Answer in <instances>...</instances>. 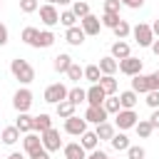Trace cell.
Listing matches in <instances>:
<instances>
[{
	"label": "cell",
	"mask_w": 159,
	"mask_h": 159,
	"mask_svg": "<svg viewBox=\"0 0 159 159\" xmlns=\"http://www.w3.org/2000/svg\"><path fill=\"white\" fill-rule=\"evenodd\" d=\"M12 107H15V112H30V107H32V92L27 87H20L12 94Z\"/></svg>",
	"instance_id": "277c9868"
},
{
	"label": "cell",
	"mask_w": 159,
	"mask_h": 159,
	"mask_svg": "<svg viewBox=\"0 0 159 159\" xmlns=\"http://www.w3.org/2000/svg\"><path fill=\"white\" fill-rule=\"evenodd\" d=\"M77 20H80V17H77L72 10H62V12H60V25H65V27H75Z\"/></svg>",
	"instance_id": "d590c367"
},
{
	"label": "cell",
	"mask_w": 159,
	"mask_h": 159,
	"mask_svg": "<svg viewBox=\"0 0 159 159\" xmlns=\"http://www.w3.org/2000/svg\"><path fill=\"white\" fill-rule=\"evenodd\" d=\"M7 40H10V32H7V27L0 22V47H2V45H7Z\"/></svg>",
	"instance_id": "bcb514c9"
},
{
	"label": "cell",
	"mask_w": 159,
	"mask_h": 159,
	"mask_svg": "<svg viewBox=\"0 0 159 159\" xmlns=\"http://www.w3.org/2000/svg\"><path fill=\"white\" fill-rule=\"evenodd\" d=\"M152 30H154V37H159V17L152 22Z\"/></svg>",
	"instance_id": "816d5d0a"
},
{
	"label": "cell",
	"mask_w": 159,
	"mask_h": 159,
	"mask_svg": "<svg viewBox=\"0 0 159 159\" xmlns=\"http://www.w3.org/2000/svg\"><path fill=\"white\" fill-rule=\"evenodd\" d=\"M67 99L75 102V104H82V102H87V89H82V87H72V89L67 92Z\"/></svg>",
	"instance_id": "836d02e7"
},
{
	"label": "cell",
	"mask_w": 159,
	"mask_h": 159,
	"mask_svg": "<svg viewBox=\"0 0 159 159\" xmlns=\"http://www.w3.org/2000/svg\"><path fill=\"white\" fill-rule=\"evenodd\" d=\"M0 10H2V2H0Z\"/></svg>",
	"instance_id": "9f6ffc18"
},
{
	"label": "cell",
	"mask_w": 159,
	"mask_h": 159,
	"mask_svg": "<svg viewBox=\"0 0 159 159\" xmlns=\"http://www.w3.org/2000/svg\"><path fill=\"white\" fill-rule=\"evenodd\" d=\"M99 70H102V75H114V72L119 70V62H117L112 55H107V57H99Z\"/></svg>",
	"instance_id": "484cf974"
},
{
	"label": "cell",
	"mask_w": 159,
	"mask_h": 159,
	"mask_svg": "<svg viewBox=\"0 0 159 159\" xmlns=\"http://www.w3.org/2000/svg\"><path fill=\"white\" fill-rule=\"evenodd\" d=\"M47 2H52V5H57V0H47Z\"/></svg>",
	"instance_id": "11a10c76"
},
{
	"label": "cell",
	"mask_w": 159,
	"mask_h": 159,
	"mask_svg": "<svg viewBox=\"0 0 159 159\" xmlns=\"http://www.w3.org/2000/svg\"><path fill=\"white\" fill-rule=\"evenodd\" d=\"M132 89L137 92V94H147V92H152V75H134L132 77Z\"/></svg>",
	"instance_id": "8fae6325"
},
{
	"label": "cell",
	"mask_w": 159,
	"mask_h": 159,
	"mask_svg": "<svg viewBox=\"0 0 159 159\" xmlns=\"http://www.w3.org/2000/svg\"><path fill=\"white\" fill-rule=\"evenodd\" d=\"M107 157H109L107 152H102V149H94V152H89L84 159H107Z\"/></svg>",
	"instance_id": "7dc6e473"
},
{
	"label": "cell",
	"mask_w": 159,
	"mask_h": 159,
	"mask_svg": "<svg viewBox=\"0 0 159 159\" xmlns=\"http://www.w3.org/2000/svg\"><path fill=\"white\" fill-rule=\"evenodd\" d=\"M50 127H52V117H50V114H45V112H42V114H37V117H35V122H32V132H37V134L47 132Z\"/></svg>",
	"instance_id": "7402d4cb"
},
{
	"label": "cell",
	"mask_w": 159,
	"mask_h": 159,
	"mask_svg": "<svg viewBox=\"0 0 159 159\" xmlns=\"http://www.w3.org/2000/svg\"><path fill=\"white\" fill-rule=\"evenodd\" d=\"M149 122H152V127H154V129H159V107H157V109L152 112V117H149Z\"/></svg>",
	"instance_id": "c3c4849f"
},
{
	"label": "cell",
	"mask_w": 159,
	"mask_h": 159,
	"mask_svg": "<svg viewBox=\"0 0 159 159\" xmlns=\"http://www.w3.org/2000/svg\"><path fill=\"white\" fill-rule=\"evenodd\" d=\"M84 37H87V35H84V30H82L80 25H75V27H67V30H65V40H67L72 47H80V45L84 42Z\"/></svg>",
	"instance_id": "9a60e30c"
},
{
	"label": "cell",
	"mask_w": 159,
	"mask_h": 159,
	"mask_svg": "<svg viewBox=\"0 0 159 159\" xmlns=\"http://www.w3.org/2000/svg\"><path fill=\"white\" fill-rule=\"evenodd\" d=\"M124 5L119 0H104V12H119Z\"/></svg>",
	"instance_id": "7bdbcfd3"
},
{
	"label": "cell",
	"mask_w": 159,
	"mask_h": 159,
	"mask_svg": "<svg viewBox=\"0 0 159 159\" xmlns=\"http://www.w3.org/2000/svg\"><path fill=\"white\" fill-rule=\"evenodd\" d=\"M129 35H132V25H129L127 20H119V25L114 27V37H117V40H127Z\"/></svg>",
	"instance_id": "e575fe53"
},
{
	"label": "cell",
	"mask_w": 159,
	"mask_h": 159,
	"mask_svg": "<svg viewBox=\"0 0 159 159\" xmlns=\"http://www.w3.org/2000/svg\"><path fill=\"white\" fill-rule=\"evenodd\" d=\"M40 137H42V147H45L47 152H60V147H62V139H60V129L50 127V129H47V132H42Z\"/></svg>",
	"instance_id": "ba28073f"
},
{
	"label": "cell",
	"mask_w": 159,
	"mask_h": 159,
	"mask_svg": "<svg viewBox=\"0 0 159 159\" xmlns=\"http://www.w3.org/2000/svg\"><path fill=\"white\" fill-rule=\"evenodd\" d=\"M75 109H77V104H75V102H70V99H62V102H57V104H55V112H57V117H60V119L72 117V114H75Z\"/></svg>",
	"instance_id": "ac0fdd59"
},
{
	"label": "cell",
	"mask_w": 159,
	"mask_h": 159,
	"mask_svg": "<svg viewBox=\"0 0 159 159\" xmlns=\"http://www.w3.org/2000/svg\"><path fill=\"white\" fill-rule=\"evenodd\" d=\"M80 27L84 30V35H99V30H102V20L97 17V15H84L82 20H80Z\"/></svg>",
	"instance_id": "30bf717a"
},
{
	"label": "cell",
	"mask_w": 159,
	"mask_h": 159,
	"mask_svg": "<svg viewBox=\"0 0 159 159\" xmlns=\"http://www.w3.org/2000/svg\"><path fill=\"white\" fill-rule=\"evenodd\" d=\"M109 144H112L114 152H127V149H129V137L119 129V134H114V137L109 139Z\"/></svg>",
	"instance_id": "83f0119b"
},
{
	"label": "cell",
	"mask_w": 159,
	"mask_h": 159,
	"mask_svg": "<svg viewBox=\"0 0 159 159\" xmlns=\"http://www.w3.org/2000/svg\"><path fill=\"white\" fill-rule=\"evenodd\" d=\"M80 144L87 149V152H94L97 149V144H99V137H97V132H84V134H80Z\"/></svg>",
	"instance_id": "603a6c76"
},
{
	"label": "cell",
	"mask_w": 159,
	"mask_h": 159,
	"mask_svg": "<svg viewBox=\"0 0 159 159\" xmlns=\"http://www.w3.org/2000/svg\"><path fill=\"white\" fill-rule=\"evenodd\" d=\"M10 72H12V77H15L20 84H30V82L35 80V67H32L27 60H22V57L10 60Z\"/></svg>",
	"instance_id": "6da1fadb"
},
{
	"label": "cell",
	"mask_w": 159,
	"mask_h": 159,
	"mask_svg": "<svg viewBox=\"0 0 159 159\" xmlns=\"http://www.w3.org/2000/svg\"><path fill=\"white\" fill-rule=\"evenodd\" d=\"M20 10H22L25 15L37 12V10H40V2H37V0H20Z\"/></svg>",
	"instance_id": "60d3db41"
},
{
	"label": "cell",
	"mask_w": 159,
	"mask_h": 159,
	"mask_svg": "<svg viewBox=\"0 0 159 159\" xmlns=\"http://www.w3.org/2000/svg\"><path fill=\"white\" fill-rule=\"evenodd\" d=\"M75 0H57V5H72Z\"/></svg>",
	"instance_id": "db71d44e"
},
{
	"label": "cell",
	"mask_w": 159,
	"mask_h": 159,
	"mask_svg": "<svg viewBox=\"0 0 159 159\" xmlns=\"http://www.w3.org/2000/svg\"><path fill=\"white\" fill-rule=\"evenodd\" d=\"M40 20H42L45 27H55V25L60 22V12H57V7H55L52 2L40 5Z\"/></svg>",
	"instance_id": "8992f818"
},
{
	"label": "cell",
	"mask_w": 159,
	"mask_h": 159,
	"mask_svg": "<svg viewBox=\"0 0 159 159\" xmlns=\"http://www.w3.org/2000/svg\"><path fill=\"white\" fill-rule=\"evenodd\" d=\"M152 109H157L159 107V89H152V92H147V99H144Z\"/></svg>",
	"instance_id": "b9f144b4"
},
{
	"label": "cell",
	"mask_w": 159,
	"mask_h": 159,
	"mask_svg": "<svg viewBox=\"0 0 159 159\" xmlns=\"http://www.w3.org/2000/svg\"><path fill=\"white\" fill-rule=\"evenodd\" d=\"M65 75H67L72 82H80V80H84V67H80L77 62H72V65H70V70H67Z\"/></svg>",
	"instance_id": "8d00e7d4"
},
{
	"label": "cell",
	"mask_w": 159,
	"mask_h": 159,
	"mask_svg": "<svg viewBox=\"0 0 159 159\" xmlns=\"http://www.w3.org/2000/svg\"><path fill=\"white\" fill-rule=\"evenodd\" d=\"M99 20H102V27L114 30V27L119 25V20H122V17H119V12H102V17H99Z\"/></svg>",
	"instance_id": "4dcf8cb0"
},
{
	"label": "cell",
	"mask_w": 159,
	"mask_h": 159,
	"mask_svg": "<svg viewBox=\"0 0 159 159\" xmlns=\"http://www.w3.org/2000/svg\"><path fill=\"white\" fill-rule=\"evenodd\" d=\"M67 92H70V89H67L62 82L47 84V89H45V102H50V104H57V102L67 99Z\"/></svg>",
	"instance_id": "5b68a950"
},
{
	"label": "cell",
	"mask_w": 159,
	"mask_h": 159,
	"mask_svg": "<svg viewBox=\"0 0 159 159\" xmlns=\"http://www.w3.org/2000/svg\"><path fill=\"white\" fill-rule=\"evenodd\" d=\"M107 109H104V104H99V107H89L87 104V109H84V119L87 122H92V124H99V122H107Z\"/></svg>",
	"instance_id": "7c38bea8"
},
{
	"label": "cell",
	"mask_w": 159,
	"mask_h": 159,
	"mask_svg": "<svg viewBox=\"0 0 159 159\" xmlns=\"http://www.w3.org/2000/svg\"><path fill=\"white\" fill-rule=\"evenodd\" d=\"M132 55V50H129V42H124V40H117L114 45H112V57L119 62V60H124V57H129Z\"/></svg>",
	"instance_id": "ffe728a7"
},
{
	"label": "cell",
	"mask_w": 159,
	"mask_h": 159,
	"mask_svg": "<svg viewBox=\"0 0 159 159\" xmlns=\"http://www.w3.org/2000/svg\"><path fill=\"white\" fill-rule=\"evenodd\" d=\"M134 132H137L142 139H149V137H152V132H154V127H152V122H149V119H139V122L134 124Z\"/></svg>",
	"instance_id": "f546056e"
},
{
	"label": "cell",
	"mask_w": 159,
	"mask_h": 159,
	"mask_svg": "<svg viewBox=\"0 0 159 159\" xmlns=\"http://www.w3.org/2000/svg\"><path fill=\"white\" fill-rule=\"evenodd\" d=\"M70 10H72V12H75V15H77V17H80V20H82V17H84V15H89V5H87V2H84V0H75V2H72V7H70Z\"/></svg>",
	"instance_id": "f35d334b"
},
{
	"label": "cell",
	"mask_w": 159,
	"mask_h": 159,
	"mask_svg": "<svg viewBox=\"0 0 159 159\" xmlns=\"http://www.w3.org/2000/svg\"><path fill=\"white\" fill-rule=\"evenodd\" d=\"M62 152H65V159H84V157H87V149H84L80 142H70V144H65Z\"/></svg>",
	"instance_id": "2e32d148"
},
{
	"label": "cell",
	"mask_w": 159,
	"mask_h": 159,
	"mask_svg": "<svg viewBox=\"0 0 159 159\" xmlns=\"http://www.w3.org/2000/svg\"><path fill=\"white\" fill-rule=\"evenodd\" d=\"M22 149H25V154H32V152L42 149V137L37 132H27L22 137Z\"/></svg>",
	"instance_id": "4fadbf2b"
},
{
	"label": "cell",
	"mask_w": 159,
	"mask_h": 159,
	"mask_svg": "<svg viewBox=\"0 0 159 159\" xmlns=\"http://www.w3.org/2000/svg\"><path fill=\"white\" fill-rule=\"evenodd\" d=\"M20 134H22V132H20V129H17L15 124H12V127H5V129H2L0 139H2V144H7V147H10V144L20 142Z\"/></svg>",
	"instance_id": "4316f807"
},
{
	"label": "cell",
	"mask_w": 159,
	"mask_h": 159,
	"mask_svg": "<svg viewBox=\"0 0 159 159\" xmlns=\"http://www.w3.org/2000/svg\"><path fill=\"white\" fill-rule=\"evenodd\" d=\"M70 65H72V57H70L67 52H60V55H55V60H52L55 72H67V70H70Z\"/></svg>",
	"instance_id": "d4e9b609"
},
{
	"label": "cell",
	"mask_w": 159,
	"mask_h": 159,
	"mask_svg": "<svg viewBox=\"0 0 159 159\" xmlns=\"http://www.w3.org/2000/svg\"><path fill=\"white\" fill-rule=\"evenodd\" d=\"M104 99H107V92L99 84H92L87 89V104L89 107H99V104H104Z\"/></svg>",
	"instance_id": "5bb4252c"
},
{
	"label": "cell",
	"mask_w": 159,
	"mask_h": 159,
	"mask_svg": "<svg viewBox=\"0 0 159 159\" xmlns=\"http://www.w3.org/2000/svg\"><path fill=\"white\" fill-rule=\"evenodd\" d=\"M52 45H55V32H52V30H40L35 47H37V50H45V47H52Z\"/></svg>",
	"instance_id": "cb8c5ba5"
},
{
	"label": "cell",
	"mask_w": 159,
	"mask_h": 159,
	"mask_svg": "<svg viewBox=\"0 0 159 159\" xmlns=\"http://www.w3.org/2000/svg\"><path fill=\"white\" fill-rule=\"evenodd\" d=\"M97 84H99L107 94H117V87H119V84H117V80H114V75H102Z\"/></svg>",
	"instance_id": "f1b7e54d"
},
{
	"label": "cell",
	"mask_w": 159,
	"mask_h": 159,
	"mask_svg": "<svg viewBox=\"0 0 159 159\" xmlns=\"http://www.w3.org/2000/svg\"><path fill=\"white\" fill-rule=\"evenodd\" d=\"M104 109H107V114H117V112L122 109V104H119V97H114V94H107V99H104Z\"/></svg>",
	"instance_id": "74e56055"
},
{
	"label": "cell",
	"mask_w": 159,
	"mask_h": 159,
	"mask_svg": "<svg viewBox=\"0 0 159 159\" xmlns=\"http://www.w3.org/2000/svg\"><path fill=\"white\" fill-rule=\"evenodd\" d=\"M107 159H112V157H107Z\"/></svg>",
	"instance_id": "6f0895ef"
},
{
	"label": "cell",
	"mask_w": 159,
	"mask_h": 159,
	"mask_svg": "<svg viewBox=\"0 0 159 159\" xmlns=\"http://www.w3.org/2000/svg\"><path fill=\"white\" fill-rule=\"evenodd\" d=\"M119 72H122V75H127V77L139 75V72H142V60H139V57H134V55H129V57L119 60Z\"/></svg>",
	"instance_id": "9c48e42d"
},
{
	"label": "cell",
	"mask_w": 159,
	"mask_h": 159,
	"mask_svg": "<svg viewBox=\"0 0 159 159\" xmlns=\"http://www.w3.org/2000/svg\"><path fill=\"white\" fill-rule=\"evenodd\" d=\"M94 132H97V137H99V142H109L117 132H114V124H109V122H99V124H94Z\"/></svg>",
	"instance_id": "d6986e66"
},
{
	"label": "cell",
	"mask_w": 159,
	"mask_h": 159,
	"mask_svg": "<svg viewBox=\"0 0 159 159\" xmlns=\"http://www.w3.org/2000/svg\"><path fill=\"white\" fill-rule=\"evenodd\" d=\"M152 89H159V70L152 72Z\"/></svg>",
	"instance_id": "681fc988"
},
{
	"label": "cell",
	"mask_w": 159,
	"mask_h": 159,
	"mask_svg": "<svg viewBox=\"0 0 159 159\" xmlns=\"http://www.w3.org/2000/svg\"><path fill=\"white\" fill-rule=\"evenodd\" d=\"M30 159H50V152L42 147V149H37V152H32V154H30Z\"/></svg>",
	"instance_id": "f6af8a7d"
},
{
	"label": "cell",
	"mask_w": 159,
	"mask_h": 159,
	"mask_svg": "<svg viewBox=\"0 0 159 159\" xmlns=\"http://www.w3.org/2000/svg\"><path fill=\"white\" fill-rule=\"evenodd\" d=\"M32 122H35V117H30L27 112H17V119H15V127L22 132V134H27V132H32Z\"/></svg>",
	"instance_id": "44dd1931"
},
{
	"label": "cell",
	"mask_w": 159,
	"mask_h": 159,
	"mask_svg": "<svg viewBox=\"0 0 159 159\" xmlns=\"http://www.w3.org/2000/svg\"><path fill=\"white\" fill-rule=\"evenodd\" d=\"M132 35H134V42H137L139 47H152V42H154V30H152V25H147V22L134 25V27H132Z\"/></svg>",
	"instance_id": "7a4b0ae2"
},
{
	"label": "cell",
	"mask_w": 159,
	"mask_h": 159,
	"mask_svg": "<svg viewBox=\"0 0 159 159\" xmlns=\"http://www.w3.org/2000/svg\"><path fill=\"white\" fill-rule=\"evenodd\" d=\"M152 52L159 57V37H154V42H152Z\"/></svg>",
	"instance_id": "f907efd6"
},
{
	"label": "cell",
	"mask_w": 159,
	"mask_h": 159,
	"mask_svg": "<svg viewBox=\"0 0 159 159\" xmlns=\"http://www.w3.org/2000/svg\"><path fill=\"white\" fill-rule=\"evenodd\" d=\"M137 102H139V94H137L134 89L119 92V104H122V109H134V107H137Z\"/></svg>",
	"instance_id": "e0dca14e"
},
{
	"label": "cell",
	"mask_w": 159,
	"mask_h": 159,
	"mask_svg": "<svg viewBox=\"0 0 159 159\" xmlns=\"http://www.w3.org/2000/svg\"><path fill=\"white\" fill-rule=\"evenodd\" d=\"M7 159H25V157H22V154H20V152H12V154H10V157H7Z\"/></svg>",
	"instance_id": "f5cc1de1"
},
{
	"label": "cell",
	"mask_w": 159,
	"mask_h": 159,
	"mask_svg": "<svg viewBox=\"0 0 159 159\" xmlns=\"http://www.w3.org/2000/svg\"><path fill=\"white\" fill-rule=\"evenodd\" d=\"M99 77H102V70H99V65H87V67H84V80H87V82L97 84V82H99Z\"/></svg>",
	"instance_id": "d6a6232c"
},
{
	"label": "cell",
	"mask_w": 159,
	"mask_h": 159,
	"mask_svg": "<svg viewBox=\"0 0 159 159\" xmlns=\"http://www.w3.org/2000/svg\"><path fill=\"white\" fill-rule=\"evenodd\" d=\"M127 159H147V149L144 147H132L129 144V149H127Z\"/></svg>",
	"instance_id": "ab89813d"
},
{
	"label": "cell",
	"mask_w": 159,
	"mask_h": 159,
	"mask_svg": "<svg viewBox=\"0 0 159 159\" xmlns=\"http://www.w3.org/2000/svg\"><path fill=\"white\" fill-rule=\"evenodd\" d=\"M65 132L72 134V137L84 134V132H87V119H84V117H77V114L67 117V119H65Z\"/></svg>",
	"instance_id": "52a82bcc"
},
{
	"label": "cell",
	"mask_w": 159,
	"mask_h": 159,
	"mask_svg": "<svg viewBox=\"0 0 159 159\" xmlns=\"http://www.w3.org/2000/svg\"><path fill=\"white\" fill-rule=\"evenodd\" d=\"M139 122V117H137V112L134 109H119L117 114H114V127L117 129H134V124Z\"/></svg>",
	"instance_id": "3957f363"
},
{
	"label": "cell",
	"mask_w": 159,
	"mask_h": 159,
	"mask_svg": "<svg viewBox=\"0 0 159 159\" xmlns=\"http://www.w3.org/2000/svg\"><path fill=\"white\" fill-rule=\"evenodd\" d=\"M37 35H40V30H37V27H25V30H22V35H20V40H22L25 45L35 47V42H37Z\"/></svg>",
	"instance_id": "1f68e13d"
},
{
	"label": "cell",
	"mask_w": 159,
	"mask_h": 159,
	"mask_svg": "<svg viewBox=\"0 0 159 159\" xmlns=\"http://www.w3.org/2000/svg\"><path fill=\"white\" fill-rule=\"evenodd\" d=\"M124 7H129V10H139L142 5H144V0H119Z\"/></svg>",
	"instance_id": "ee69618b"
}]
</instances>
